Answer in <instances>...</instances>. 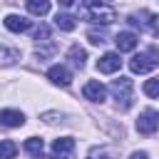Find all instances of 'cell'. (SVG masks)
Instances as JSON below:
<instances>
[{"instance_id": "7a4b0ae2", "label": "cell", "mask_w": 159, "mask_h": 159, "mask_svg": "<svg viewBox=\"0 0 159 159\" xmlns=\"http://www.w3.org/2000/svg\"><path fill=\"white\" fill-rule=\"evenodd\" d=\"M157 65H159V52H157V50L139 52V55H134V57L129 60V70H132L134 75H147V72L157 70Z\"/></svg>"}, {"instance_id": "e0dca14e", "label": "cell", "mask_w": 159, "mask_h": 159, "mask_svg": "<svg viewBox=\"0 0 159 159\" xmlns=\"http://www.w3.org/2000/svg\"><path fill=\"white\" fill-rule=\"evenodd\" d=\"M25 152L27 154H32V157H37V154H42V147H45V142L40 139V137H30V139H25Z\"/></svg>"}, {"instance_id": "d4e9b609", "label": "cell", "mask_w": 159, "mask_h": 159, "mask_svg": "<svg viewBox=\"0 0 159 159\" xmlns=\"http://www.w3.org/2000/svg\"><path fill=\"white\" fill-rule=\"evenodd\" d=\"M62 7H70V5H75V0H57Z\"/></svg>"}, {"instance_id": "9c48e42d", "label": "cell", "mask_w": 159, "mask_h": 159, "mask_svg": "<svg viewBox=\"0 0 159 159\" xmlns=\"http://www.w3.org/2000/svg\"><path fill=\"white\" fill-rule=\"evenodd\" d=\"M114 42H117V50H119V52H132V50L137 47L139 37H137L134 32L124 30V32H117V35H114Z\"/></svg>"}, {"instance_id": "2e32d148", "label": "cell", "mask_w": 159, "mask_h": 159, "mask_svg": "<svg viewBox=\"0 0 159 159\" xmlns=\"http://www.w3.org/2000/svg\"><path fill=\"white\" fill-rule=\"evenodd\" d=\"M15 60H20V50H15V47H5V45L0 42V62H2V65H12Z\"/></svg>"}, {"instance_id": "cb8c5ba5", "label": "cell", "mask_w": 159, "mask_h": 159, "mask_svg": "<svg viewBox=\"0 0 159 159\" xmlns=\"http://www.w3.org/2000/svg\"><path fill=\"white\" fill-rule=\"evenodd\" d=\"M129 159H149V154H147V152H132Z\"/></svg>"}, {"instance_id": "277c9868", "label": "cell", "mask_w": 159, "mask_h": 159, "mask_svg": "<svg viewBox=\"0 0 159 159\" xmlns=\"http://www.w3.org/2000/svg\"><path fill=\"white\" fill-rule=\"evenodd\" d=\"M159 129V112L157 109H144L137 119V132L139 134H154Z\"/></svg>"}, {"instance_id": "30bf717a", "label": "cell", "mask_w": 159, "mask_h": 159, "mask_svg": "<svg viewBox=\"0 0 159 159\" xmlns=\"http://www.w3.org/2000/svg\"><path fill=\"white\" fill-rule=\"evenodd\" d=\"M0 124L2 127H22L25 124V114L20 109H2L0 112Z\"/></svg>"}, {"instance_id": "9a60e30c", "label": "cell", "mask_w": 159, "mask_h": 159, "mask_svg": "<svg viewBox=\"0 0 159 159\" xmlns=\"http://www.w3.org/2000/svg\"><path fill=\"white\" fill-rule=\"evenodd\" d=\"M55 25H57L60 30H65V32H72V30L77 27V20H75V15H70V12H57Z\"/></svg>"}, {"instance_id": "52a82bcc", "label": "cell", "mask_w": 159, "mask_h": 159, "mask_svg": "<svg viewBox=\"0 0 159 159\" xmlns=\"http://www.w3.org/2000/svg\"><path fill=\"white\" fill-rule=\"evenodd\" d=\"M82 94H84V99H89V102H104V99H107V87H104L99 80H89V82H84Z\"/></svg>"}, {"instance_id": "7c38bea8", "label": "cell", "mask_w": 159, "mask_h": 159, "mask_svg": "<svg viewBox=\"0 0 159 159\" xmlns=\"http://www.w3.org/2000/svg\"><path fill=\"white\" fill-rule=\"evenodd\" d=\"M67 60L77 67V70H82L84 67V62H87V52H84V47H80V45H72L70 50H67Z\"/></svg>"}, {"instance_id": "5b68a950", "label": "cell", "mask_w": 159, "mask_h": 159, "mask_svg": "<svg viewBox=\"0 0 159 159\" xmlns=\"http://www.w3.org/2000/svg\"><path fill=\"white\" fill-rule=\"evenodd\" d=\"M52 157L55 159H75V139L72 137H60L52 142Z\"/></svg>"}, {"instance_id": "484cf974", "label": "cell", "mask_w": 159, "mask_h": 159, "mask_svg": "<svg viewBox=\"0 0 159 159\" xmlns=\"http://www.w3.org/2000/svg\"><path fill=\"white\" fill-rule=\"evenodd\" d=\"M35 159H55V157H45V154H37Z\"/></svg>"}, {"instance_id": "d6986e66", "label": "cell", "mask_w": 159, "mask_h": 159, "mask_svg": "<svg viewBox=\"0 0 159 159\" xmlns=\"http://www.w3.org/2000/svg\"><path fill=\"white\" fill-rule=\"evenodd\" d=\"M142 89H144V94H147V97H154V99H159V77H152V80H147Z\"/></svg>"}, {"instance_id": "ffe728a7", "label": "cell", "mask_w": 159, "mask_h": 159, "mask_svg": "<svg viewBox=\"0 0 159 159\" xmlns=\"http://www.w3.org/2000/svg\"><path fill=\"white\" fill-rule=\"evenodd\" d=\"M87 37H89L92 45H102V42H107V32H104V30H89Z\"/></svg>"}, {"instance_id": "ba28073f", "label": "cell", "mask_w": 159, "mask_h": 159, "mask_svg": "<svg viewBox=\"0 0 159 159\" xmlns=\"http://www.w3.org/2000/svg\"><path fill=\"white\" fill-rule=\"evenodd\" d=\"M47 77L52 84H60V87H70V82H72V72L65 65H52L47 70Z\"/></svg>"}, {"instance_id": "8fae6325", "label": "cell", "mask_w": 159, "mask_h": 159, "mask_svg": "<svg viewBox=\"0 0 159 159\" xmlns=\"http://www.w3.org/2000/svg\"><path fill=\"white\" fill-rule=\"evenodd\" d=\"M2 22H5V27L10 32H27L30 30V20L22 17V15H5Z\"/></svg>"}, {"instance_id": "5bb4252c", "label": "cell", "mask_w": 159, "mask_h": 159, "mask_svg": "<svg viewBox=\"0 0 159 159\" xmlns=\"http://www.w3.org/2000/svg\"><path fill=\"white\" fill-rule=\"evenodd\" d=\"M30 15H37V17H45L50 12V0H25Z\"/></svg>"}, {"instance_id": "4fadbf2b", "label": "cell", "mask_w": 159, "mask_h": 159, "mask_svg": "<svg viewBox=\"0 0 159 159\" xmlns=\"http://www.w3.org/2000/svg\"><path fill=\"white\" fill-rule=\"evenodd\" d=\"M127 22L134 25V27L149 30V25H152V12H147V10H142V12H132V15L127 17Z\"/></svg>"}, {"instance_id": "603a6c76", "label": "cell", "mask_w": 159, "mask_h": 159, "mask_svg": "<svg viewBox=\"0 0 159 159\" xmlns=\"http://www.w3.org/2000/svg\"><path fill=\"white\" fill-rule=\"evenodd\" d=\"M149 30L159 37V15H152V25H149Z\"/></svg>"}, {"instance_id": "7402d4cb", "label": "cell", "mask_w": 159, "mask_h": 159, "mask_svg": "<svg viewBox=\"0 0 159 159\" xmlns=\"http://www.w3.org/2000/svg\"><path fill=\"white\" fill-rule=\"evenodd\" d=\"M87 159H109V152H107L104 147H94V149L87 154Z\"/></svg>"}, {"instance_id": "6da1fadb", "label": "cell", "mask_w": 159, "mask_h": 159, "mask_svg": "<svg viewBox=\"0 0 159 159\" xmlns=\"http://www.w3.org/2000/svg\"><path fill=\"white\" fill-rule=\"evenodd\" d=\"M80 17L87 22H97V25H112L117 20L114 7L104 5L102 0H82L80 2Z\"/></svg>"}, {"instance_id": "8992f818", "label": "cell", "mask_w": 159, "mask_h": 159, "mask_svg": "<svg viewBox=\"0 0 159 159\" xmlns=\"http://www.w3.org/2000/svg\"><path fill=\"white\" fill-rule=\"evenodd\" d=\"M119 67H122L119 52H104V55L97 60V72H102V75H114Z\"/></svg>"}, {"instance_id": "ac0fdd59", "label": "cell", "mask_w": 159, "mask_h": 159, "mask_svg": "<svg viewBox=\"0 0 159 159\" xmlns=\"http://www.w3.org/2000/svg\"><path fill=\"white\" fill-rule=\"evenodd\" d=\"M15 154H17V144L10 139H2L0 142V159H15Z\"/></svg>"}, {"instance_id": "3957f363", "label": "cell", "mask_w": 159, "mask_h": 159, "mask_svg": "<svg viewBox=\"0 0 159 159\" xmlns=\"http://www.w3.org/2000/svg\"><path fill=\"white\" fill-rule=\"evenodd\" d=\"M109 89H112V94H114V99H117V104H119L122 109H129V107H132L134 82H132L129 77H119V80H114Z\"/></svg>"}, {"instance_id": "44dd1931", "label": "cell", "mask_w": 159, "mask_h": 159, "mask_svg": "<svg viewBox=\"0 0 159 159\" xmlns=\"http://www.w3.org/2000/svg\"><path fill=\"white\" fill-rule=\"evenodd\" d=\"M35 42H37V45L50 42V27H47V25H40V27H37V32H35Z\"/></svg>"}]
</instances>
